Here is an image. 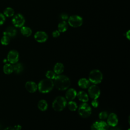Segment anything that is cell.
Returning <instances> with one entry per match:
<instances>
[{"mask_svg": "<svg viewBox=\"0 0 130 130\" xmlns=\"http://www.w3.org/2000/svg\"><path fill=\"white\" fill-rule=\"evenodd\" d=\"M91 105L94 108H97L99 106V102L96 99H93L91 101Z\"/></svg>", "mask_w": 130, "mask_h": 130, "instance_id": "cell-30", "label": "cell"}, {"mask_svg": "<svg viewBox=\"0 0 130 130\" xmlns=\"http://www.w3.org/2000/svg\"><path fill=\"white\" fill-rule=\"evenodd\" d=\"M4 130H15V129L14 127H11V126H9V127H6Z\"/></svg>", "mask_w": 130, "mask_h": 130, "instance_id": "cell-36", "label": "cell"}, {"mask_svg": "<svg viewBox=\"0 0 130 130\" xmlns=\"http://www.w3.org/2000/svg\"><path fill=\"white\" fill-rule=\"evenodd\" d=\"M64 67L61 62H57L54 66L53 71L56 75H60L64 71Z\"/></svg>", "mask_w": 130, "mask_h": 130, "instance_id": "cell-18", "label": "cell"}, {"mask_svg": "<svg viewBox=\"0 0 130 130\" xmlns=\"http://www.w3.org/2000/svg\"><path fill=\"white\" fill-rule=\"evenodd\" d=\"M25 87L28 92L34 93L38 89V85L35 82L29 81L25 83Z\"/></svg>", "mask_w": 130, "mask_h": 130, "instance_id": "cell-13", "label": "cell"}, {"mask_svg": "<svg viewBox=\"0 0 130 130\" xmlns=\"http://www.w3.org/2000/svg\"><path fill=\"white\" fill-rule=\"evenodd\" d=\"M14 128L15 130H20L21 129V126L20 125H16L14 127Z\"/></svg>", "mask_w": 130, "mask_h": 130, "instance_id": "cell-33", "label": "cell"}, {"mask_svg": "<svg viewBox=\"0 0 130 130\" xmlns=\"http://www.w3.org/2000/svg\"><path fill=\"white\" fill-rule=\"evenodd\" d=\"M54 85L59 90H65L69 88L71 81L68 77L63 75H58L54 79Z\"/></svg>", "mask_w": 130, "mask_h": 130, "instance_id": "cell-1", "label": "cell"}, {"mask_svg": "<svg viewBox=\"0 0 130 130\" xmlns=\"http://www.w3.org/2000/svg\"><path fill=\"white\" fill-rule=\"evenodd\" d=\"M109 126L107 122L103 120L97 121L92 123L91 130H109Z\"/></svg>", "mask_w": 130, "mask_h": 130, "instance_id": "cell-10", "label": "cell"}, {"mask_svg": "<svg viewBox=\"0 0 130 130\" xmlns=\"http://www.w3.org/2000/svg\"><path fill=\"white\" fill-rule=\"evenodd\" d=\"M69 109L71 111H75L78 108L77 103L73 101H70L67 104Z\"/></svg>", "mask_w": 130, "mask_h": 130, "instance_id": "cell-25", "label": "cell"}, {"mask_svg": "<svg viewBox=\"0 0 130 130\" xmlns=\"http://www.w3.org/2000/svg\"><path fill=\"white\" fill-rule=\"evenodd\" d=\"M56 74L53 71L49 70V71H48L46 73V78L51 80H54L56 77Z\"/></svg>", "mask_w": 130, "mask_h": 130, "instance_id": "cell-27", "label": "cell"}, {"mask_svg": "<svg viewBox=\"0 0 130 130\" xmlns=\"http://www.w3.org/2000/svg\"><path fill=\"white\" fill-rule=\"evenodd\" d=\"M78 113L83 118H87L91 114L92 109L91 107L86 103H83L78 108Z\"/></svg>", "mask_w": 130, "mask_h": 130, "instance_id": "cell-5", "label": "cell"}, {"mask_svg": "<svg viewBox=\"0 0 130 130\" xmlns=\"http://www.w3.org/2000/svg\"><path fill=\"white\" fill-rule=\"evenodd\" d=\"M78 86L83 89L88 88L90 85L89 81L85 78H82L80 79L78 81Z\"/></svg>", "mask_w": 130, "mask_h": 130, "instance_id": "cell-17", "label": "cell"}, {"mask_svg": "<svg viewBox=\"0 0 130 130\" xmlns=\"http://www.w3.org/2000/svg\"><path fill=\"white\" fill-rule=\"evenodd\" d=\"M6 17L5 16V15L3 13H0V26L2 25L4 23Z\"/></svg>", "mask_w": 130, "mask_h": 130, "instance_id": "cell-29", "label": "cell"}, {"mask_svg": "<svg viewBox=\"0 0 130 130\" xmlns=\"http://www.w3.org/2000/svg\"><path fill=\"white\" fill-rule=\"evenodd\" d=\"M13 72L16 74H20L23 70V66L22 63L17 62L13 66Z\"/></svg>", "mask_w": 130, "mask_h": 130, "instance_id": "cell-23", "label": "cell"}, {"mask_svg": "<svg viewBox=\"0 0 130 130\" xmlns=\"http://www.w3.org/2000/svg\"><path fill=\"white\" fill-rule=\"evenodd\" d=\"M77 96L80 101L86 103L88 101L89 96L86 92L84 91H80L77 93Z\"/></svg>", "mask_w": 130, "mask_h": 130, "instance_id": "cell-16", "label": "cell"}, {"mask_svg": "<svg viewBox=\"0 0 130 130\" xmlns=\"http://www.w3.org/2000/svg\"><path fill=\"white\" fill-rule=\"evenodd\" d=\"M108 116V113L106 111H102L99 114V117L101 120L106 119L107 118Z\"/></svg>", "mask_w": 130, "mask_h": 130, "instance_id": "cell-28", "label": "cell"}, {"mask_svg": "<svg viewBox=\"0 0 130 130\" xmlns=\"http://www.w3.org/2000/svg\"><path fill=\"white\" fill-rule=\"evenodd\" d=\"M38 108L42 111H46L48 108V103L45 100H41L38 103Z\"/></svg>", "mask_w": 130, "mask_h": 130, "instance_id": "cell-22", "label": "cell"}, {"mask_svg": "<svg viewBox=\"0 0 130 130\" xmlns=\"http://www.w3.org/2000/svg\"><path fill=\"white\" fill-rule=\"evenodd\" d=\"M125 37L127 38L128 40H129V30H128L126 33H125Z\"/></svg>", "mask_w": 130, "mask_h": 130, "instance_id": "cell-35", "label": "cell"}, {"mask_svg": "<svg viewBox=\"0 0 130 130\" xmlns=\"http://www.w3.org/2000/svg\"><path fill=\"white\" fill-rule=\"evenodd\" d=\"M107 123L111 127L116 126L118 122V117L117 115L114 113H110L107 117Z\"/></svg>", "mask_w": 130, "mask_h": 130, "instance_id": "cell-12", "label": "cell"}, {"mask_svg": "<svg viewBox=\"0 0 130 130\" xmlns=\"http://www.w3.org/2000/svg\"><path fill=\"white\" fill-rule=\"evenodd\" d=\"M3 14L7 17H12L14 15V10L11 7H7L4 10Z\"/></svg>", "mask_w": 130, "mask_h": 130, "instance_id": "cell-24", "label": "cell"}, {"mask_svg": "<svg viewBox=\"0 0 130 130\" xmlns=\"http://www.w3.org/2000/svg\"><path fill=\"white\" fill-rule=\"evenodd\" d=\"M60 32L58 30H55L52 32V35L54 38H57L60 36Z\"/></svg>", "mask_w": 130, "mask_h": 130, "instance_id": "cell-31", "label": "cell"}, {"mask_svg": "<svg viewBox=\"0 0 130 130\" xmlns=\"http://www.w3.org/2000/svg\"><path fill=\"white\" fill-rule=\"evenodd\" d=\"M10 42V38L8 36L4 35L1 39V43L3 45H8Z\"/></svg>", "mask_w": 130, "mask_h": 130, "instance_id": "cell-26", "label": "cell"}, {"mask_svg": "<svg viewBox=\"0 0 130 130\" xmlns=\"http://www.w3.org/2000/svg\"><path fill=\"white\" fill-rule=\"evenodd\" d=\"M19 58V54L17 51L16 50H10L8 54L7 59V61L11 64H15L18 62Z\"/></svg>", "mask_w": 130, "mask_h": 130, "instance_id": "cell-9", "label": "cell"}, {"mask_svg": "<svg viewBox=\"0 0 130 130\" xmlns=\"http://www.w3.org/2000/svg\"><path fill=\"white\" fill-rule=\"evenodd\" d=\"M88 93L92 99H97L100 95L101 91L96 84H93L88 87Z\"/></svg>", "mask_w": 130, "mask_h": 130, "instance_id": "cell-8", "label": "cell"}, {"mask_svg": "<svg viewBox=\"0 0 130 130\" xmlns=\"http://www.w3.org/2000/svg\"><path fill=\"white\" fill-rule=\"evenodd\" d=\"M67 105L66 99L62 96H58L54 100L52 107L54 111L60 112L62 111Z\"/></svg>", "mask_w": 130, "mask_h": 130, "instance_id": "cell-3", "label": "cell"}, {"mask_svg": "<svg viewBox=\"0 0 130 130\" xmlns=\"http://www.w3.org/2000/svg\"><path fill=\"white\" fill-rule=\"evenodd\" d=\"M68 23L70 26L73 27H78L83 24V18L79 15H74L69 17Z\"/></svg>", "mask_w": 130, "mask_h": 130, "instance_id": "cell-6", "label": "cell"}, {"mask_svg": "<svg viewBox=\"0 0 130 130\" xmlns=\"http://www.w3.org/2000/svg\"><path fill=\"white\" fill-rule=\"evenodd\" d=\"M127 130H130V129H129V128H128Z\"/></svg>", "mask_w": 130, "mask_h": 130, "instance_id": "cell-37", "label": "cell"}, {"mask_svg": "<svg viewBox=\"0 0 130 130\" xmlns=\"http://www.w3.org/2000/svg\"><path fill=\"white\" fill-rule=\"evenodd\" d=\"M20 32L23 36L26 37L30 36L32 34V30L31 28L26 26H23L21 27Z\"/></svg>", "mask_w": 130, "mask_h": 130, "instance_id": "cell-19", "label": "cell"}, {"mask_svg": "<svg viewBox=\"0 0 130 130\" xmlns=\"http://www.w3.org/2000/svg\"><path fill=\"white\" fill-rule=\"evenodd\" d=\"M3 72L5 74L9 75L13 72V67L11 63H6L3 67Z\"/></svg>", "mask_w": 130, "mask_h": 130, "instance_id": "cell-21", "label": "cell"}, {"mask_svg": "<svg viewBox=\"0 0 130 130\" xmlns=\"http://www.w3.org/2000/svg\"><path fill=\"white\" fill-rule=\"evenodd\" d=\"M77 92L75 89L73 88L68 89L65 94L66 100H68L69 101H73V100H74L77 96Z\"/></svg>", "mask_w": 130, "mask_h": 130, "instance_id": "cell-14", "label": "cell"}, {"mask_svg": "<svg viewBox=\"0 0 130 130\" xmlns=\"http://www.w3.org/2000/svg\"><path fill=\"white\" fill-rule=\"evenodd\" d=\"M60 17H61V18L63 20H64V21H65L66 20L68 19V18H69L68 15L67 14H66V13H62V14H61V15H60Z\"/></svg>", "mask_w": 130, "mask_h": 130, "instance_id": "cell-32", "label": "cell"}, {"mask_svg": "<svg viewBox=\"0 0 130 130\" xmlns=\"http://www.w3.org/2000/svg\"><path fill=\"white\" fill-rule=\"evenodd\" d=\"M58 30L60 32H64L67 31L68 28V24L66 21H62L59 23L58 26Z\"/></svg>", "mask_w": 130, "mask_h": 130, "instance_id": "cell-20", "label": "cell"}, {"mask_svg": "<svg viewBox=\"0 0 130 130\" xmlns=\"http://www.w3.org/2000/svg\"><path fill=\"white\" fill-rule=\"evenodd\" d=\"M17 34L16 29L12 26H8L3 32V35L8 36L10 38L14 37Z\"/></svg>", "mask_w": 130, "mask_h": 130, "instance_id": "cell-15", "label": "cell"}, {"mask_svg": "<svg viewBox=\"0 0 130 130\" xmlns=\"http://www.w3.org/2000/svg\"><path fill=\"white\" fill-rule=\"evenodd\" d=\"M35 40L39 43L45 42L48 38V35L44 31H38L34 35Z\"/></svg>", "mask_w": 130, "mask_h": 130, "instance_id": "cell-11", "label": "cell"}, {"mask_svg": "<svg viewBox=\"0 0 130 130\" xmlns=\"http://www.w3.org/2000/svg\"><path fill=\"white\" fill-rule=\"evenodd\" d=\"M109 130H120V129L118 127H117L116 126H113V127H111L110 128H109Z\"/></svg>", "mask_w": 130, "mask_h": 130, "instance_id": "cell-34", "label": "cell"}, {"mask_svg": "<svg viewBox=\"0 0 130 130\" xmlns=\"http://www.w3.org/2000/svg\"><path fill=\"white\" fill-rule=\"evenodd\" d=\"M103 78L102 73L99 70L94 69L91 71L89 73L88 80L93 84H98L102 82Z\"/></svg>", "mask_w": 130, "mask_h": 130, "instance_id": "cell-4", "label": "cell"}, {"mask_svg": "<svg viewBox=\"0 0 130 130\" xmlns=\"http://www.w3.org/2000/svg\"><path fill=\"white\" fill-rule=\"evenodd\" d=\"M12 22L15 27H21L25 23V18L22 14L18 13L13 16Z\"/></svg>", "mask_w": 130, "mask_h": 130, "instance_id": "cell-7", "label": "cell"}, {"mask_svg": "<svg viewBox=\"0 0 130 130\" xmlns=\"http://www.w3.org/2000/svg\"><path fill=\"white\" fill-rule=\"evenodd\" d=\"M54 85L52 80L46 78L41 80L38 84L39 91L43 93H47L50 92Z\"/></svg>", "mask_w": 130, "mask_h": 130, "instance_id": "cell-2", "label": "cell"}]
</instances>
